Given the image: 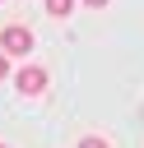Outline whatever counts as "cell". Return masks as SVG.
Wrapping results in <instances>:
<instances>
[{
    "mask_svg": "<svg viewBox=\"0 0 144 148\" xmlns=\"http://www.w3.org/2000/svg\"><path fill=\"white\" fill-rule=\"evenodd\" d=\"M5 74H9V56L0 51V79H5Z\"/></svg>",
    "mask_w": 144,
    "mask_h": 148,
    "instance_id": "obj_5",
    "label": "cell"
},
{
    "mask_svg": "<svg viewBox=\"0 0 144 148\" xmlns=\"http://www.w3.org/2000/svg\"><path fill=\"white\" fill-rule=\"evenodd\" d=\"M0 148H5V143H0Z\"/></svg>",
    "mask_w": 144,
    "mask_h": 148,
    "instance_id": "obj_7",
    "label": "cell"
},
{
    "mask_svg": "<svg viewBox=\"0 0 144 148\" xmlns=\"http://www.w3.org/2000/svg\"><path fill=\"white\" fill-rule=\"evenodd\" d=\"M84 5H88V9H102V5H107V0H84Z\"/></svg>",
    "mask_w": 144,
    "mask_h": 148,
    "instance_id": "obj_6",
    "label": "cell"
},
{
    "mask_svg": "<svg viewBox=\"0 0 144 148\" xmlns=\"http://www.w3.org/2000/svg\"><path fill=\"white\" fill-rule=\"evenodd\" d=\"M0 51H5V56H28V51H33V32L19 28V23L5 28V32H0Z\"/></svg>",
    "mask_w": 144,
    "mask_h": 148,
    "instance_id": "obj_2",
    "label": "cell"
},
{
    "mask_svg": "<svg viewBox=\"0 0 144 148\" xmlns=\"http://www.w3.org/2000/svg\"><path fill=\"white\" fill-rule=\"evenodd\" d=\"M14 88H19L23 97H37V92H46V69H42V65H23V69L14 74Z\"/></svg>",
    "mask_w": 144,
    "mask_h": 148,
    "instance_id": "obj_1",
    "label": "cell"
},
{
    "mask_svg": "<svg viewBox=\"0 0 144 148\" xmlns=\"http://www.w3.org/2000/svg\"><path fill=\"white\" fill-rule=\"evenodd\" d=\"M70 9H74V0H46V14L51 18H65Z\"/></svg>",
    "mask_w": 144,
    "mask_h": 148,
    "instance_id": "obj_3",
    "label": "cell"
},
{
    "mask_svg": "<svg viewBox=\"0 0 144 148\" xmlns=\"http://www.w3.org/2000/svg\"><path fill=\"white\" fill-rule=\"evenodd\" d=\"M79 148H107V139H84Z\"/></svg>",
    "mask_w": 144,
    "mask_h": 148,
    "instance_id": "obj_4",
    "label": "cell"
}]
</instances>
